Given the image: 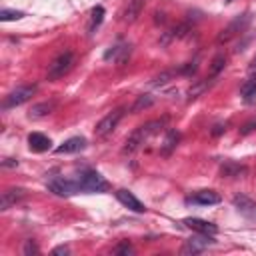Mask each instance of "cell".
I'll list each match as a JSON object with an SVG mask.
<instances>
[{
    "instance_id": "1",
    "label": "cell",
    "mask_w": 256,
    "mask_h": 256,
    "mask_svg": "<svg viewBox=\"0 0 256 256\" xmlns=\"http://www.w3.org/2000/svg\"><path fill=\"white\" fill-rule=\"evenodd\" d=\"M162 128V120H152V122H148V124H142V126H138L128 138H126V144H124V154H132V152H136L150 136H154L158 130Z\"/></svg>"
},
{
    "instance_id": "2",
    "label": "cell",
    "mask_w": 256,
    "mask_h": 256,
    "mask_svg": "<svg viewBox=\"0 0 256 256\" xmlns=\"http://www.w3.org/2000/svg\"><path fill=\"white\" fill-rule=\"evenodd\" d=\"M76 182H78V186H80V192H106L108 188H110V184H108V180L100 174V172H96V170H86V172H82L78 178H76Z\"/></svg>"
},
{
    "instance_id": "3",
    "label": "cell",
    "mask_w": 256,
    "mask_h": 256,
    "mask_svg": "<svg viewBox=\"0 0 256 256\" xmlns=\"http://www.w3.org/2000/svg\"><path fill=\"white\" fill-rule=\"evenodd\" d=\"M72 66H74V54L66 50V52L58 54V56L48 64L46 78H48L50 82H56V80H60L62 76H66V74L72 70Z\"/></svg>"
},
{
    "instance_id": "4",
    "label": "cell",
    "mask_w": 256,
    "mask_h": 256,
    "mask_svg": "<svg viewBox=\"0 0 256 256\" xmlns=\"http://www.w3.org/2000/svg\"><path fill=\"white\" fill-rule=\"evenodd\" d=\"M124 116V110L122 108H116V110H112V112H108L98 124H96V128H94V134H96V138H106L108 134H112L114 132V128L118 126V122H120V118Z\"/></svg>"
},
{
    "instance_id": "5",
    "label": "cell",
    "mask_w": 256,
    "mask_h": 256,
    "mask_svg": "<svg viewBox=\"0 0 256 256\" xmlns=\"http://www.w3.org/2000/svg\"><path fill=\"white\" fill-rule=\"evenodd\" d=\"M34 92H36V86H20V88L12 90V92L4 98L2 108L8 110V108H14V106H20V104L28 102V100L34 96Z\"/></svg>"
},
{
    "instance_id": "6",
    "label": "cell",
    "mask_w": 256,
    "mask_h": 256,
    "mask_svg": "<svg viewBox=\"0 0 256 256\" xmlns=\"http://www.w3.org/2000/svg\"><path fill=\"white\" fill-rule=\"evenodd\" d=\"M48 190L54 192L56 196H72L80 192V186L76 180H64V178H56L52 182H48Z\"/></svg>"
},
{
    "instance_id": "7",
    "label": "cell",
    "mask_w": 256,
    "mask_h": 256,
    "mask_svg": "<svg viewBox=\"0 0 256 256\" xmlns=\"http://www.w3.org/2000/svg\"><path fill=\"white\" fill-rule=\"evenodd\" d=\"M212 244H214V240L210 238V234H198V236L186 240V244L182 246V254H200L202 250H206Z\"/></svg>"
},
{
    "instance_id": "8",
    "label": "cell",
    "mask_w": 256,
    "mask_h": 256,
    "mask_svg": "<svg viewBox=\"0 0 256 256\" xmlns=\"http://www.w3.org/2000/svg\"><path fill=\"white\" fill-rule=\"evenodd\" d=\"M184 224L190 230H194L196 234H210V236H214L218 232V226L216 224H212L208 220H202V218H184Z\"/></svg>"
},
{
    "instance_id": "9",
    "label": "cell",
    "mask_w": 256,
    "mask_h": 256,
    "mask_svg": "<svg viewBox=\"0 0 256 256\" xmlns=\"http://www.w3.org/2000/svg\"><path fill=\"white\" fill-rule=\"evenodd\" d=\"M248 22H250V14H244L242 18H236L232 24H228V26H226V28L220 32V36H218V44L228 42V40H230L234 34H238V32H240V30H242V28H244Z\"/></svg>"
},
{
    "instance_id": "10",
    "label": "cell",
    "mask_w": 256,
    "mask_h": 256,
    "mask_svg": "<svg viewBox=\"0 0 256 256\" xmlns=\"http://www.w3.org/2000/svg\"><path fill=\"white\" fill-rule=\"evenodd\" d=\"M24 196H26L24 188H6L2 192V198H0V210H8L10 206H14L20 200H24Z\"/></svg>"
},
{
    "instance_id": "11",
    "label": "cell",
    "mask_w": 256,
    "mask_h": 256,
    "mask_svg": "<svg viewBox=\"0 0 256 256\" xmlns=\"http://www.w3.org/2000/svg\"><path fill=\"white\" fill-rule=\"evenodd\" d=\"M116 198L126 206V208H130L132 212H138V214H142V212H146V206L130 192V190H116Z\"/></svg>"
},
{
    "instance_id": "12",
    "label": "cell",
    "mask_w": 256,
    "mask_h": 256,
    "mask_svg": "<svg viewBox=\"0 0 256 256\" xmlns=\"http://www.w3.org/2000/svg\"><path fill=\"white\" fill-rule=\"evenodd\" d=\"M246 174H248V168L244 164H238V162H232V160H228L220 166V176L222 178H244Z\"/></svg>"
},
{
    "instance_id": "13",
    "label": "cell",
    "mask_w": 256,
    "mask_h": 256,
    "mask_svg": "<svg viewBox=\"0 0 256 256\" xmlns=\"http://www.w3.org/2000/svg\"><path fill=\"white\" fill-rule=\"evenodd\" d=\"M86 148V138L82 136H72L68 138L66 142H62L58 148H56V154H74V152H80Z\"/></svg>"
},
{
    "instance_id": "14",
    "label": "cell",
    "mask_w": 256,
    "mask_h": 256,
    "mask_svg": "<svg viewBox=\"0 0 256 256\" xmlns=\"http://www.w3.org/2000/svg\"><path fill=\"white\" fill-rule=\"evenodd\" d=\"M186 202L202 204V206H210V204H218V202H220V194H216L214 190H198L196 194L188 196Z\"/></svg>"
},
{
    "instance_id": "15",
    "label": "cell",
    "mask_w": 256,
    "mask_h": 256,
    "mask_svg": "<svg viewBox=\"0 0 256 256\" xmlns=\"http://www.w3.org/2000/svg\"><path fill=\"white\" fill-rule=\"evenodd\" d=\"M144 2H146V0H128L126 8L122 10V22L132 24V22L140 16V12H142V8H144Z\"/></svg>"
},
{
    "instance_id": "16",
    "label": "cell",
    "mask_w": 256,
    "mask_h": 256,
    "mask_svg": "<svg viewBox=\"0 0 256 256\" xmlns=\"http://www.w3.org/2000/svg\"><path fill=\"white\" fill-rule=\"evenodd\" d=\"M28 146H30V150H34V152H46V150H50L52 142H50L48 136H44V134H40V132H32V134L28 136Z\"/></svg>"
},
{
    "instance_id": "17",
    "label": "cell",
    "mask_w": 256,
    "mask_h": 256,
    "mask_svg": "<svg viewBox=\"0 0 256 256\" xmlns=\"http://www.w3.org/2000/svg\"><path fill=\"white\" fill-rule=\"evenodd\" d=\"M232 204H234V208H238L242 214H248V216H254V214H256V202H254L252 198L244 196V194H236V196L232 198Z\"/></svg>"
},
{
    "instance_id": "18",
    "label": "cell",
    "mask_w": 256,
    "mask_h": 256,
    "mask_svg": "<svg viewBox=\"0 0 256 256\" xmlns=\"http://www.w3.org/2000/svg\"><path fill=\"white\" fill-rule=\"evenodd\" d=\"M54 108H56V102H54V100H48V102H40V104H34V106L30 108V112H28V118H32V120L44 118V116L52 114V112H54Z\"/></svg>"
},
{
    "instance_id": "19",
    "label": "cell",
    "mask_w": 256,
    "mask_h": 256,
    "mask_svg": "<svg viewBox=\"0 0 256 256\" xmlns=\"http://www.w3.org/2000/svg\"><path fill=\"white\" fill-rule=\"evenodd\" d=\"M178 140H180V134H178L176 130H168V134H166V138H164V142H162V146H160V152H162L164 156H168V154L176 148Z\"/></svg>"
},
{
    "instance_id": "20",
    "label": "cell",
    "mask_w": 256,
    "mask_h": 256,
    "mask_svg": "<svg viewBox=\"0 0 256 256\" xmlns=\"http://www.w3.org/2000/svg\"><path fill=\"white\" fill-rule=\"evenodd\" d=\"M240 96L246 104H254L256 102V80H248L242 84L240 88Z\"/></svg>"
},
{
    "instance_id": "21",
    "label": "cell",
    "mask_w": 256,
    "mask_h": 256,
    "mask_svg": "<svg viewBox=\"0 0 256 256\" xmlns=\"http://www.w3.org/2000/svg\"><path fill=\"white\" fill-rule=\"evenodd\" d=\"M152 104H154V98H152L150 94H140V96L136 98V102L132 104V108H130V110L136 114V112H140V110H146V108H150Z\"/></svg>"
},
{
    "instance_id": "22",
    "label": "cell",
    "mask_w": 256,
    "mask_h": 256,
    "mask_svg": "<svg viewBox=\"0 0 256 256\" xmlns=\"http://www.w3.org/2000/svg\"><path fill=\"white\" fill-rule=\"evenodd\" d=\"M224 66H226V56H224V54L214 56L212 62H210V76H212V78L218 76V74L224 70Z\"/></svg>"
},
{
    "instance_id": "23",
    "label": "cell",
    "mask_w": 256,
    "mask_h": 256,
    "mask_svg": "<svg viewBox=\"0 0 256 256\" xmlns=\"http://www.w3.org/2000/svg\"><path fill=\"white\" fill-rule=\"evenodd\" d=\"M206 88H208V80H202V82H196L194 86H190V90H188V102L190 100H196Z\"/></svg>"
},
{
    "instance_id": "24",
    "label": "cell",
    "mask_w": 256,
    "mask_h": 256,
    "mask_svg": "<svg viewBox=\"0 0 256 256\" xmlns=\"http://www.w3.org/2000/svg\"><path fill=\"white\" fill-rule=\"evenodd\" d=\"M22 16H24V12H22V10H8V8L0 10V20H2V22H10V20H20Z\"/></svg>"
},
{
    "instance_id": "25",
    "label": "cell",
    "mask_w": 256,
    "mask_h": 256,
    "mask_svg": "<svg viewBox=\"0 0 256 256\" xmlns=\"http://www.w3.org/2000/svg\"><path fill=\"white\" fill-rule=\"evenodd\" d=\"M102 20H104V8L102 6H94L92 8V18H90V30H94L96 26H100Z\"/></svg>"
},
{
    "instance_id": "26",
    "label": "cell",
    "mask_w": 256,
    "mask_h": 256,
    "mask_svg": "<svg viewBox=\"0 0 256 256\" xmlns=\"http://www.w3.org/2000/svg\"><path fill=\"white\" fill-rule=\"evenodd\" d=\"M170 78H172V72H162L160 76H156V78H154V82H152V84H154V86H162V84H166Z\"/></svg>"
},
{
    "instance_id": "27",
    "label": "cell",
    "mask_w": 256,
    "mask_h": 256,
    "mask_svg": "<svg viewBox=\"0 0 256 256\" xmlns=\"http://www.w3.org/2000/svg\"><path fill=\"white\" fill-rule=\"evenodd\" d=\"M38 252H40L38 246H36L32 240H26V244H24V254L30 256V254H38Z\"/></svg>"
},
{
    "instance_id": "28",
    "label": "cell",
    "mask_w": 256,
    "mask_h": 256,
    "mask_svg": "<svg viewBox=\"0 0 256 256\" xmlns=\"http://www.w3.org/2000/svg\"><path fill=\"white\" fill-rule=\"evenodd\" d=\"M132 252L134 250H132V246L128 242H124V244H120V246L114 248V254H132Z\"/></svg>"
},
{
    "instance_id": "29",
    "label": "cell",
    "mask_w": 256,
    "mask_h": 256,
    "mask_svg": "<svg viewBox=\"0 0 256 256\" xmlns=\"http://www.w3.org/2000/svg\"><path fill=\"white\" fill-rule=\"evenodd\" d=\"M222 132H226V122H218V124H214V128L210 130L212 136H220Z\"/></svg>"
},
{
    "instance_id": "30",
    "label": "cell",
    "mask_w": 256,
    "mask_h": 256,
    "mask_svg": "<svg viewBox=\"0 0 256 256\" xmlns=\"http://www.w3.org/2000/svg\"><path fill=\"white\" fill-rule=\"evenodd\" d=\"M194 70H196V62H188L184 68H180L182 74H190V72H194Z\"/></svg>"
},
{
    "instance_id": "31",
    "label": "cell",
    "mask_w": 256,
    "mask_h": 256,
    "mask_svg": "<svg viewBox=\"0 0 256 256\" xmlns=\"http://www.w3.org/2000/svg\"><path fill=\"white\" fill-rule=\"evenodd\" d=\"M52 254H68V248L66 246H58V248L52 250Z\"/></svg>"
},
{
    "instance_id": "32",
    "label": "cell",
    "mask_w": 256,
    "mask_h": 256,
    "mask_svg": "<svg viewBox=\"0 0 256 256\" xmlns=\"http://www.w3.org/2000/svg\"><path fill=\"white\" fill-rule=\"evenodd\" d=\"M2 164H4V166H18V162H12L10 158H6V160H4Z\"/></svg>"
},
{
    "instance_id": "33",
    "label": "cell",
    "mask_w": 256,
    "mask_h": 256,
    "mask_svg": "<svg viewBox=\"0 0 256 256\" xmlns=\"http://www.w3.org/2000/svg\"><path fill=\"white\" fill-rule=\"evenodd\" d=\"M256 72V58L252 60V66H250V74H254Z\"/></svg>"
},
{
    "instance_id": "34",
    "label": "cell",
    "mask_w": 256,
    "mask_h": 256,
    "mask_svg": "<svg viewBox=\"0 0 256 256\" xmlns=\"http://www.w3.org/2000/svg\"><path fill=\"white\" fill-rule=\"evenodd\" d=\"M224 2H232V0H224Z\"/></svg>"
}]
</instances>
